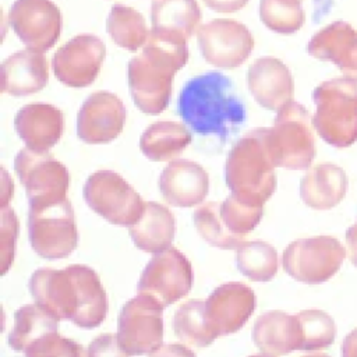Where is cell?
I'll return each instance as SVG.
<instances>
[{
    "label": "cell",
    "instance_id": "6da1fadb",
    "mask_svg": "<svg viewBox=\"0 0 357 357\" xmlns=\"http://www.w3.org/2000/svg\"><path fill=\"white\" fill-rule=\"evenodd\" d=\"M177 110L183 121L199 135L226 141L247 119V109L230 77L208 71L188 79L178 93Z\"/></svg>",
    "mask_w": 357,
    "mask_h": 357
},
{
    "label": "cell",
    "instance_id": "7a4b0ae2",
    "mask_svg": "<svg viewBox=\"0 0 357 357\" xmlns=\"http://www.w3.org/2000/svg\"><path fill=\"white\" fill-rule=\"evenodd\" d=\"M187 60V40L151 31L142 52L128 63V88L137 107L148 114L162 113L172 96L173 77Z\"/></svg>",
    "mask_w": 357,
    "mask_h": 357
},
{
    "label": "cell",
    "instance_id": "3957f363",
    "mask_svg": "<svg viewBox=\"0 0 357 357\" xmlns=\"http://www.w3.org/2000/svg\"><path fill=\"white\" fill-rule=\"evenodd\" d=\"M275 167L269 128H254L230 149L225 165L226 184L237 199L264 206L276 188Z\"/></svg>",
    "mask_w": 357,
    "mask_h": 357
},
{
    "label": "cell",
    "instance_id": "277c9868",
    "mask_svg": "<svg viewBox=\"0 0 357 357\" xmlns=\"http://www.w3.org/2000/svg\"><path fill=\"white\" fill-rule=\"evenodd\" d=\"M312 99L317 112L312 126L332 146L346 148L357 141V84L349 78H335L319 84Z\"/></svg>",
    "mask_w": 357,
    "mask_h": 357
},
{
    "label": "cell",
    "instance_id": "5b68a950",
    "mask_svg": "<svg viewBox=\"0 0 357 357\" xmlns=\"http://www.w3.org/2000/svg\"><path fill=\"white\" fill-rule=\"evenodd\" d=\"M28 233L38 255L46 259L70 255L78 244V231L68 198L29 204Z\"/></svg>",
    "mask_w": 357,
    "mask_h": 357
},
{
    "label": "cell",
    "instance_id": "8992f818",
    "mask_svg": "<svg viewBox=\"0 0 357 357\" xmlns=\"http://www.w3.org/2000/svg\"><path fill=\"white\" fill-rule=\"evenodd\" d=\"M308 110L297 103L283 105L269 128L271 146L276 166L290 170H305L314 160L315 142Z\"/></svg>",
    "mask_w": 357,
    "mask_h": 357
},
{
    "label": "cell",
    "instance_id": "52a82bcc",
    "mask_svg": "<svg viewBox=\"0 0 357 357\" xmlns=\"http://www.w3.org/2000/svg\"><path fill=\"white\" fill-rule=\"evenodd\" d=\"M82 194L93 212L119 226L135 223L146 204L120 174L112 170H99L91 174Z\"/></svg>",
    "mask_w": 357,
    "mask_h": 357
},
{
    "label": "cell",
    "instance_id": "ba28073f",
    "mask_svg": "<svg viewBox=\"0 0 357 357\" xmlns=\"http://www.w3.org/2000/svg\"><path fill=\"white\" fill-rule=\"evenodd\" d=\"M346 250L332 236L298 238L287 245L282 264L297 282L318 284L329 280L342 266Z\"/></svg>",
    "mask_w": 357,
    "mask_h": 357
},
{
    "label": "cell",
    "instance_id": "9c48e42d",
    "mask_svg": "<svg viewBox=\"0 0 357 357\" xmlns=\"http://www.w3.org/2000/svg\"><path fill=\"white\" fill-rule=\"evenodd\" d=\"M117 337L124 356L155 354L163 340V307L138 293L120 311Z\"/></svg>",
    "mask_w": 357,
    "mask_h": 357
},
{
    "label": "cell",
    "instance_id": "30bf717a",
    "mask_svg": "<svg viewBox=\"0 0 357 357\" xmlns=\"http://www.w3.org/2000/svg\"><path fill=\"white\" fill-rule=\"evenodd\" d=\"M190 261L174 247L156 252L141 273L137 290L155 298L163 308L183 298L191 289Z\"/></svg>",
    "mask_w": 357,
    "mask_h": 357
},
{
    "label": "cell",
    "instance_id": "8fae6325",
    "mask_svg": "<svg viewBox=\"0 0 357 357\" xmlns=\"http://www.w3.org/2000/svg\"><path fill=\"white\" fill-rule=\"evenodd\" d=\"M197 39L205 61L223 70L241 66L254 47L250 29L229 18H216L204 24L197 32Z\"/></svg>",
    "mask_w": 357,
    "mask_h": 357
},
{
    "label": "cell",
    "instance_id": "7c38bea8",
    "mask_svg": "<svg viewBox=\"0 0 357 357\" xmlns=\"http://www.w3.org/2000/svg\"><path fill=\"white\" fill-rule=\"evenodd\" d=\"M14 169L25 187L29 204L67 197L68 172L47 151L21 149L14 159Z\"/></svg>",
    "mask_w": 357,
    "mask_h": 357
},
{
    "label": "cell",
    "instance_id": "4fadbf2b",
    "mask_svg": "<svg viewBox=\"0 0 357 357\" xmlns=\"http://www.w3.org/2000/svg\"><path fill=\"white\" fill-rule=\"evenodd\" d=\"M8 22L28 49L46 52L61 33V13L52 0H15Z\"/></svg>",
    "mask_w": 357,
    "mask_h": 357
},
{
    "label": "cell",
    "instance_id": "5bb4252c",
    "mask_svg": "<svg viewBox=\"0 0 357 357\" xmlns=\"http://www.w3.org/2000/svg\"><path fill=\"white\" fill-rule=\"evenodd\" d=\"M106 46L95 35L82 33L61 46L52 60L56 78L73 88L91 85L105 60Z\"/></svg>",
    "mask_w": 357,
    "mask_h": 357
},
{
    "label": "cell",
    "instance_id": "9a60e30c",
    "mask_svg": "<svg viewBox=\"0 0 357 357\" xmlns=\"http://www.w3.org/2000/svg\"><path fill=\"white\" fill-rule=\"evenodd\" d=\"M29 291L36 304L59 321L74 322L78 312L79 289L71 265L66 269L40 268L35 271L29 279Z\"/></svg>",
    "mask_w": 357,
    "mask_h": 357
},
{
    "label": "cell",
    "instance_id": "2e32d148",
    "mask_svg": "<svg viewBox=\"0 0 357 357\" xmlns=\"http://www.w3.org/2000/svg\"><path fill=\"white\" fill-rule=\"evenodd\" d=\"M126 123L123 102L110 92L89 95L77 117L78 137L88 144H106L114 139Z\"/></svg>",
    "mask_w": 357,
    "mask_h": 357
},
{
    "label": "cell",
    "instance_id": "e0dca14e",
    "mask_svg": "<svg viewBox=\"0 0 357 357\" xmlns=\"http://www.w3.org/2000/svg\"><path fill=\"white\" fill-rule=\"evenodd\" d=\"M255 294L240 282H229L216 287L205 300V312L213 331L220 335L237 332L252 315Z\"/></svg>",
    "mask_w": 357,
    "mask_h": 357
},
{
    "label": "cell",
    "instance_id": "ac0fdd59",
    "mask_svg": "<svg viewBox=\"0 0 357 357\" xmlns=\"http://www.w3.org/2000/svg\"><path fill=\"white\" fill-rule=\"evenodd\" d=\"M159 190L170 205L190 208L201 204L208 195L209 177L201 165L177 159L163 169Z\"/></svg>",
    "mask_w": 357,
    "mask_h": 357
},
{
    "label": "cell",
    "instance_id": "d6986e66",
    "mask_svg": "<svg viewBox=\"0 0 357 357\" xmlns=\"http://www.w3.org/2000/svg\"><path fill=\"white\" fill-rule=\"evenodd\" d=\"M307 52L319 60L332 61L349 79L357 81V31L344 21H335L318 31Z\"/></svg>",
    "mask_w": 357,
    "mask_h": 357
},
{
    "label": "cell",
    "instance_id": "ffe728a7",
    "mask_svg": "<svg viewBox=\"0 0 357 357\" xmlns=\"http://www.w3.org/2000/svg\"><path fill=\"white\" fill-rule=\"evenodd\" d=\"M248 89L268 110H279L293 99L294 84L290 70L275 57L255 60L248 68Z\"/></svg>",
    "mask_w": 357,
    "mask_h": 357
},
{
    "label": "cell",
    "instance_id": "44dd1931",
    "mask_svg": "<svg viewBox=\"0 0 357 357\" xmlns=\"http://www.w3.org/2000/svg\"><path fill=\"white\" fill-rule=\"evenodd\" d=\"M61 110L46 103H32L21 107L14 119L18 137L33 151H47L63 134Z\"/></svg>",
    "mask_w": 357,
    "mask_h": 357
},
{
    "label": "cell",
    "instance_id": "7402d4cb",
    "mask_svg": "<svg viewBox=\"0 0 357 357\" xmlns=\"http://www.w3.org/2000/svg\"><path fill=\"white\" fill-rule=\"evenodd\" d=\"M3 92L13 96H26L43 89L49 70L42 52L25 49L8 56L1 64Z\"/></svg>",
    "mask_w": 357,
    "mask_h": 357
},
{
    "label": "cell",
    "instance_id": "603a6c76",
    "mask_svg": "<svg viewBox=\"0 0 357 357\" xmlns=\"http://www.w3.org/2000/svg\"><path fill=\"white\" fill-rule=\"evenodd\" d=\"M252 342L262 354H287L301 347V332L297 315L283 311H268L258 317L252 328Z\"/></svg>",
    "mask_w": 357,
    "mask_h": 357
},
{
    "label": "cell",
    "instance_id": "cb8c5ba5",
    "mask_svg": "<svg viewBox=\"0 0 357 357\" xmlns=\"http://www.w3.org/2000/svg\"><path fill=\"white\" fill-rule=\"evenodd\" d=\"M347 176L333 163H319L310 169L300 183V197L312 209L325 211L336 206L346 195Z\"/></svg>",
    "mask_w": 357,
    "mask_h": 357
},
{
    "label": "cell",
    "instance_id": "d4e9b609",
    "mask_svg": "<svg viewBox=\"0 0 357 357\" xmlns=\"http://www.w3.org/2000/svg\"><path fill=\"white\" fill-rule=\"evenodd\" d=\"M59 319L39 304H26L14 312V326L8 335V344L26 356L52 335L57 333Z\"/></svg>",
    "mask_w": 357,
    "mask_h": 357
},
{
    "label": "cell",
    "instance_id": "484cf974",
    "mask_svg": "<svg viewBox=\"0 0 357 357\" xmlns=\"http://www.w3.org/2000/svg\"><path fill=\"white\" fill-rule=\"evenodd\" d=\"M176 231L173 213L158 202H146L141 218L128 226L132 243L145 252L156 254L170 247Z\"/></svg>",
    "mask_w": 357,
    "mask_h": 357
},
{
    "label": "cell",
    "instance_id": "4316f807",
    "mask_svg": "<svg viewBox=\"0 0 357 357\" xmlns=\"http://www.w3.org/2000/svg\"><path fill=\"white\" fill-rule=\"evenodd\" d=\"M152 32L187 40L202 20L197 0H152Z\"/></svg>",
    "mask_w": 357,
    "mask_h": 357
},
{
    "label": "cell",
    "instance_id": "83f0119b",
    "mask_svg": "<svg viewBox=\"0 0 357 357\" xmlns=\"http://www.w3.org/2000/svg\"><path fill=\"white\" fill-rule=\"evenodd\" d=\"M190 142L191 134L185 126L174 121H158L144 131L139 148L149 160L165 162L180 155Z\"/></svg>",
    "mask_w": 357,
    "mask_h": 357
},
{
    "label": "cell",
    "instance_id": "f1b7e54d",
    "mask_svg": "<svg viewBox=\"0 0 357 357\" xmlns=\"http://www.w3.org/2000/svg\"><path fill=\"white\" fill-rule=\"evenodd\" d=\"M173 329L178 339L188 346L205 347L218 337L206 317L205 300L198 298L178 307L173 318Z\"/></svg>",
    "mask_w": 357,
    "mask_h": 357
},
{
    "label": "cell",
    "instance_id": "f546056e",
    "mask_svg": "<svg viewBox=\"0 0 357 357\" xmlns=\"http://www.w3.org/2000/svg\"><path fill=\"white\" fill-rule=\"evenodd\" d=\"M106 29L117 46L130 52H135L144 46L151 33L144 15L134 8L121 4L112 7L106 21Z\"/></svg>",
    "mask_w": 357,
    "mask_h": 357
},
{
    "label": "cell",
    "instance_id": "4dcf8cb0",
    "mask_svg": "<svg viewBox=\"0 0 357 357\" xmlns=\"http://www.w3.org/2000/svg\"><path fill=\"white\" fill-rule=\"evenodd\" d=\"M236 264L250 280L268 282L278 273L279 257L273 245L265 241H243L237 247Z\"/></svg>",
    "mask_w": 357,
    "mask_h": 357
},
{
    "label": "cell",
    "instance_id": "1f68e13d",
    "mask_svg": "<svg viewBox=\"0 0 357 357\" xmlns=\"http://www.w3.org/2000/svg\"><path fill=\"white\" fill-rule=\"evenodd\" d=\"M194 225L201 237L213 247L223 250H234L243 243V236H238L227 229L222 216L220 205L208 202L194 212Z\"/></svg>",
    "mask_w": 357,
    "mask_h": 357
},
{
    "label": "cell",
    "instance_id": "d6a6232c",
    "mask_svg": "<svg viewBox=\"0 0 357 357\" xmlns=\"http://www.w3.org/2000/svg\"><path fill=\"white\" fill-rule=\"evenodd\" d=\"M259 18L271 31L290 35L303 26L305 15L301 0H261Z\"/></svg>",
    "mask_w": 357,
    "mask_h": 357
},
{
    "label": "cell",
    "instance_id": "836d02e7",
    "mask_svg": "<svg viewBox=\"0 0 357 357\" xmlns=\"http://www.w3.org/2000/svg\"><path fill=\"white\" fill-rule=\"evenodd\" d=\"M304 351H317L329 347L336 336V325L331 315L321 310H304L297 314Z\"/></svg>",
    "mask_w": 357,
    "mask_h": 357
},
{
    "label": "cell",
    "instance_id": "e575fe53",
    "mask_svg": "<svg viewBox=\"0 0 357 357\" xmlns=\"http://www.w3.org/2000/svg\"><path fill=\"white\" fill-rule=\"evenodd\" d=\"M264 213L262 205H251L229 195L220 205V216L227 229L238 236L254 230Z\"/></svg>",
    "mask_w": 357,
    "mask_h": 357
},
{
    "label": "cell",
    "instance_id": "d590c367",
    "mask_svg": "<svg viewBox=\"0 0 357 357\" xmlns=\"http://www.w3.org/2000/svg\"><path fill=\"white\" fill-rule=\"evenodd\" d=\"M18 237V219L11 208H1L0 245H1V273L4 275L14 259L15 241Z\"/></svg>",
    "mask_w": 357,
    "mask_h": 357
},
{
    "label": "cell",
    "instance_id": "8d00e7d4",
    "mask_svg": "<svg viewBox=\"0 0 357 357\" xmlns=\"http://www.w3.org/2000/svg\"><path fill=\"white\" fill-rule=\"evenodd\" d=\"M85 351L75 342L61 337L59 333L45 340L32 356H84Z\"/></svg>",
    "mask_w": 357,
    "mask_h": 357
},
{
    "label": "cell",
    "instance_id": "74e56055",
    "mask_svg": "<svg viewBox=\"0 0 357 357\" xmlns=\"http://www.w3.org/2000/svg\"><path fill=\"white\" fill-rule=\"evenodd\" d=\"M88 354L99 356V354H124V353L119 344L117 335L105 333V335L96 337L91 343V346L88 349Z\"/></svg>",
    "mask_w": 357,
    "mask_h": 357
},
{
    "label": "cell",
    "instance_id": "f35d334b",
    "mask_svg": "<svg viewBox=\"0 0 357 357\" xmlns=\"http://www.w3.org/2000/svg\"><path fill=\"white\" fill-rule=\"evenodd\" d=\"M204 3L218 13H234L243 8L248 0H204Z\"/></svg>",
    "mask_w": 357,
    "mask_h": 357
},
{
    "label": "cell",
    "instance_id": "ab89813d",
    "mask_svg": "<svg viewBox=\"0 0 357 357\" xmlns=\"http://www.w3.org/2000/svg\"><path fill=\"white\" fill-rule=\"evenodd\" d=\"M346 243H347L349 259L357 268V223L347 229V231H346Z\"/></svg>",
    "mask_w": 357,
    "mask_h": 357
},
{
    "label": "cell",
    "instance_id": "60d3db41",
    "mask_svg": "<svg viewBox=\"0 0 357 357\" xmlns=\"http://www.w3.org/2000/svg\"><path fill=\"white\" fill-rule=\"evenodd\" d=\"M342 354L344 357H356L357 356V328L353 329L343 340Z\"/></svg>",
    "mask_w": 357,
    "mask_h": 357
},
{
    "label": "cell",
    "instance_id": "b9f144b4",
    "mask_svg": "<svg viewBox=\"0 0 357 357\" xmlns=\"http://www.w3.org/2000/svg\"><path fill=\"white\" fill-rule=\"evenodd\" d=\"M13 195V181L8 178L7 172L3 169V198H1V208L7 206L8 199Z\"/></svg>",
    "mask_w": 357,
    "mask_h": 357
}]
</instances>
